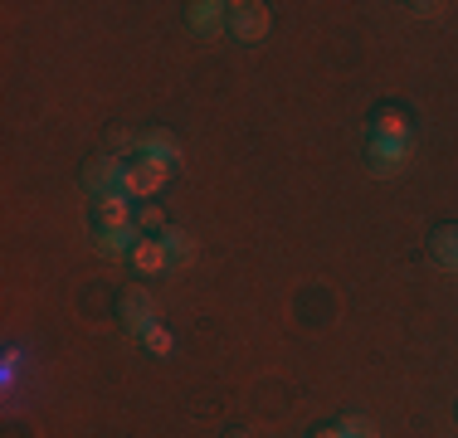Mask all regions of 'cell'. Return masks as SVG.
Here are the masks:
<instances>
[{
    "label": "cell",
    "instance_id": "cell-8",
    "mask_svg": "<svg viewBox=\"0 0 458 438\" xmlns=\"http://www.w3.org/2000/svg\"><path fill=\"white\" fill-rule=\"evenodd\" d=\"M93 219H98V229H137V210L127 195H103Z\"/></svg>",
    "mask_w": 458,
    "mask_h": 438
},
{
    "label": "cell",
    "instance_id": "cell-16",
    "mask_svg": "<svg viewBox=\"0 0 458 438\" xmlns=\"http://www.w3.org/2000/svg\"><path fill=\"white\" fill-rule=\"evenodd\" d=\"M141 341H147L151 350H157V356H166V350H171V332H166V326H151V332L141 336Z\"/></svg>",
    "mask_w": 458,
    "mask_h": 438
},
{
    "label": "cell",
    "instance_id": "cell-1",
    "mask_svg": "<svg viewBox=\"0 0 458 438\" xmlns=\"http://www.w3.org/2000/svg\"><path fill=\"white\" fill-rule=\"evenodd\" d=\"M171 171H176V166H166V161H157V156H137L132 166H127V175H123V195H127V200H137V205H147L151 195L171 181Z\"/></svg>",
    "mask_w": 458,
    "mask_h": 438
},
{
    "label": "cell",
    "instance_id": "cell-14",
    "mask_svg": "<svg viewBox=\"0 0 458 438\" xmlns=\"http://www.w3.org/2000/svg\"><path fill=\"white\" fill-rule=\"evenodd\" d=\"M137 229H141V234H161V229H166L161 205H137Z\"/></svg>",
    "mask_w": 458,
    "mask_h": 438
},
{
    "label": "cell",
    "instance_id": "cell-5",
    "mask_svg": "<svg viewBox=\"0 0 458 438\" xmlns=\"http://www.w3.org/2000/svg\"><path fill=\"white\" fill-rule=\"evenodd\" d=\"M185 25L200 39H215L229 29V5L225 0H195V5H185Z\"/></svg>",
    "mask_w": 458,
    "mask_h": 438
},
{
    "label": "cell",
    "instance_id": "cell-2",
    "mask_svg": "<svg viewBox=\"0 0 458 438\" xmlns=\"http://www.w3.org/2000/svg\"><path fill=\"white\" fill-rule=\"evenodd\" d=\"M268 29H274V10H268L264 0H234V5H229V35L239 44L268 39Z\"/></svg>",
    "mask_w": 458,
    "mask_h": 438
},
{
    "label": "cell",
    "instance_id": "cell-17",
    "mask_svg": "<svg viewBox=\"0 0 458 438\" xmlns=\"http://www.w3.org/2000/svg\"><path fill=\"white\" fill-rule=\"evenodd\" d=\"M410 10H414V15H424V20H434L444 5H439V0H424V5H410Z\"/></svg>",
    "mask_w": 458,
    "mask_h": 438
},
{
    "label": "cell",
    "instance_id": "cell-13",
    "mask_svg": "<svg viewBox=\"0 0 458 438\" xmlns=\"http://www.w3.org/2000/svg\"><path fill=\"white\" fill-rule=\"evenodd\" d=\"M161 239H166V248H171V263H195V239L185 234V229H161Z\"/></svg>",
    "mask_w": 458,
    "mask_h": 438
},
{
    "label": "cell",
    "instance_id": "cell-19",
    "mask_svg": "<svg viewBox=\"0 0 458 438\" xmlns=\"http://www.w3.org/2000/svg\"><path fill=\"white\" fill-rule=\"evenodd\" d=\"M220 438H254V434H249V429H225Z\"/></svg>",
    "mask_w": 458,
    "mask_h": 438
},
{
    "label": "cell",
    "instance_id": "cell-20",
    "mask_svg": "<svg viewBox=\"0 0 458 438\" xmlns=\"http://www.w3.org/2000/svg\"><path fill=\"white\" fill-rule=\"evenodd\" d=\"M454 419H458V409H454Z\"/></svg>",
    "mask_w": 458,
    "mask_h": 438
},
{
    "label": "cell",
    "instance_id": "cell-7",
    "mask_svg": "<svg viewBox=\"0 0 458 438\" xmlns=\"http://www.w3.org/2000/svg\"><path fill=\"white\" fill-rule=\"evenodd\" d=\"M132 147H137V156H157V161H166V166H181V141L171 137L166 127H147Z\"/></svg>",
    "mask_w": 458,
    "mask_h": 438
},
{
    "label": "cell",
    "instance_id": "cell-10",
    "mask_svg": "<svg viewBox=\"0 0 458 438\" xmlns=\"http://www.w3.org/2000/svg\"><path fill=\"white\" fill-rule=\"evenodd\" d=\"M137 239H141V229H98V234H93V248H98L103 258H132Z\"/></svg>",
    "mask_w": 458,
    "mask_h": 438
},
{
    "label": "cell",
    "instance_id": "cell-18",
    "mask_svg": "<svg viewBox=\"0 0 458 438\" xmlns=\"http://www.w3.org/2000/svg\"><path fill=\"white\" fill-rule=\"evenodd\" d=\"M312 438H342V434H336V424H327V429H318Z\"/></svg>",
    "mask_w": 458,
    "mask_h": 438
},
{
    "label": "cell",
    "instance_id": "cell-3",
    "mask_svg": "<svg viewBox=\"0 0 458 438\" xmlns=\"http://www.w3.org/2000/svg\"><path fill=\"white\" fill-rule=\"evenodd\" d=\"M117 312H123V322H127V332H132V336H147L151 326H161L157 298H151L147 288H127L123 302H117Z\"/></svg>",
    "mask_w": 458,
    "mask_h": 438
},
{
    "label": "cell",
    "instance_id": "cell-4",
    "mask_svg": "<svg viewBox=\"0 0 458 438\" xmlns=\"http://www.w3.org/2000/svg\"><path fill=\"white\" fill-rule=\"evenodd\" d=\"M414 137H370V171L376 175H395L410 161Z\"/></svg>",
    "mask_w": 458,
    "mask_h": 438
},
{
    "label": "cell",
    "instance_id": "cell-12",
    "mask_svg": "<svg viewBox=\"0 0 458 438\" xmlns=\"http://www.w3.org/2000/svg\"><path fill=\"white\" fill-rule=\"evenodd\" d=\"M370 137H414V131H410V117L400 107H380L370 117Z\"/></svg>",
    "mask_w": 458,
    "mask_h": 438
},
{
    "label": "cell",
    "instance_id": "cell-15",
    "mask_svg": "<svg viewBox=\"0 0 458 438\" xmlns=\"http://www.w3.org/2000/svg\"><path fill=\"white\" fill-rule=\"evenodd\" d=\"M336 434L342 438H376V429H370L361 414H342V419H336Z\"/></svg>",
    "mask_w": 458,
    "mask_h": 438
},
{
    "label": "cell",
    "instance_id": "cell-11",
    "mask_svg": "<svg viewBox=\"0 0 458 438\" xmlns=\"http://www.w3.org/2000/svg\"><path fill=\"white\" fill-rule=\"evenodd\" d=\"M429 254H434L439 268L458 273V224H439V229H434V234H429Z\"/></svg>",
    "mask_w": 458,
    "mask_h": 438
},
{
    "label": "cell",
    "instance_id": "cell-6",
    "mask_svg": "<svg viewBox=\"0 0 458 438\" xmlns=\"http://www.w3.org/2000/svg\"><path fill=\"white\" fill-rule=\"evenodd\" d=\"M123 175H127V166L117 156H103V161H93L89 171H83V185L103 200V195H123Z\"/></svg>",
    "mask_w": 458,
    "mask_h": 438
},
{
    "label": "cell",
    "instance_id": "cell-9",
    "mask_svg": "<svg viewBox=\"0 0 458 438\" xmlns=\"http://www.w3.org/2000/svg\"><path fill=\"white\" fill-rule=\"evenodd\" d=\"M132 268H137V273H161V268H171L166 239H161V234H141L137 248H132Z\"/></svg>",
    "mask_w": 458,
    "mask_h": 438
}]
</instances>
